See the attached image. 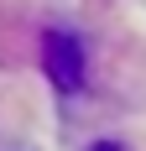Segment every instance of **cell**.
Listing matches in <instances>:
<instances>
[{"label": "cell", "mask_w": 146, "mask_h": 151, "mask_svg": "<svg viewBox=\"0 0 146 151\" xmlns=\"http://www.w3.org/2000/svg\"><path fill=\"white\" fill-rule=\"evenodd\" d=\"M110 151H115V146H110Z\"/></svg>", "instance_id": "7a4b0ae2"}, {"label": "cell", "mask_w": 146, "mask_h": 151, "mask_svg": "<svg viewBox=\"0 0 146 151\" xmlns=\"http://www.w3.org/2000/svg\"><path fill=\"white\" fill-rule=\"evenodd\" d=\"M47 73L58 89H78L84 83V47L73 37H47Z\"/></svg>", "instance_id": "6da1fadb"}]
</instances>
